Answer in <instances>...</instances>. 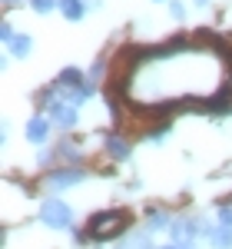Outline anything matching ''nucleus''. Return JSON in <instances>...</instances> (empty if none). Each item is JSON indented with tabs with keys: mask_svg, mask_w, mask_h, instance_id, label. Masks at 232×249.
Segmentation results:
<instances>
[{
	"mask_svg": "<svg viewBox=\"0 0 232 249\" xmlns=\"http://www.w3.org/2000/svg\"><path fill=\"white\" fill-rule=\"evenodd\" d=\"M0 37L7 40V43H10V40L17 37V34H14V23H10V20H3V27H0Z\"/></svg>",
	"mask_w": 232,
	"mask_h": 249,
	"instance_id": "nucleus-18",
	"label": "nucleus"
},
{
	"mask_svg": "<svg viewBox=\"0 0 232 249\" xmlns=\"http://www.w3.org/2000/svg\"><path fill=\"white\" fill-rule=\"evenodd\" d=\"M7 47H10V57L23 60V57H30V50H33V37H30V34H17Z\"/></svg>",
	"mask_w": 232,
	"mask_h": 249,
	"instance_id": "nucleus-8",
	"label": "nucleus"
},
{
	"mask_svg": "<svg viewBox=\"0 0 232 249\" xmlns=\"http://www.w3.org/2000/svg\"><path fill=\"white\" fill-rule=\"evenodd\" d=\"M196 7H209V0H196Z\"/></svg>",
	"mask_w": 232,
	"mask_h": 249,
	"instance_id": "nucleus-19",
	"label": "nucleus"
},
{
	"mask_svg": "<svg viewBox=\"0 0 232 249\" xmlns=\"http://www.w3.org/2000/svg\"><path fill=\"white\" fill-rule=\"evenodd\" d=\"M50 130H53V120H50V116H33V120L27 123V130H23V136H27L30 143H37V146H43V143L50 140Z\"/></svg>",
	"mask_w": 232,
	"mask_h": 249,
	"instance_id": "nucleus-6",
	"label": "nucleus"
},
{
	"mask_svg": "<svg viewBox=\"0 0 232 249\" xmlns=\"http://www.w3.org/2000/svg\"><path fill=\"white\" fill-rule=\"evenodd\" d=\"M60 156H63L66 163H73V160H80V150H77V146H70V143H63V146H60Z\"/></svg>",
	"mask_w": 232,
	"mask_h": 249,
	"instance_id": "nucleus-14",
	"label": "nucleus"
},
{
	"mask_svg": "<svg viewBox=\"0 0 232 249\" xmlns=\"http://www.w3.org/2000/svg\"><path fill=\"white\" fill-rule=\"evenodd\" d=\"M83 179H86V173H83V170H73V166H63V170L47 173L43 186H47L50 193H63V190H70V186H80Z\"/></svg>",
	"mask_w": 232,
	"mask_h": 249,
	"instance_id": "nucleus-4",
	"label": "nucleus"
},
{
	"mask_svg": "<svg viewBox=\"0 0 232 249\" xmlns=\"http://www.w3.org/2000/svg\"><path fill=\"white\" fill-rule=\"evenodd\" d=\"M60 10H63V17L66 20H83V14H86V7H83V0H60Z\"/></svg>",
	"mask_w": 232,
	"mask_h": 249,
	"instance_id": "nucleus-10",
	"label": "nucleus"
},
{
	"mask_svg": "<svg viewBox=\"0 0 232 249\" xmlns=\"http://www.w3.org/2000/svg\"><path fill=\"white\" fill-rule=\"evenodd\" d=\"M202 236L209 239V246L213 249H232V226H206L202 230Z\"/></svg>",
	"mask_w": 232,
	"mask_h": 249,
	"instance_id": "nucleus-7",
	"label": "nucleus"
},
{
	"mask_svg": "<svg viewBox=\"0 0 232 249\" xmlns=\"http://www.w3.org/2000/svg\"><path fill=\"white\" fill-rule=\"evenodd\" d=\"M169 236H173L176 246H189L196 236H199V223L193 216H182V219H173L169 223Z\"/></svg>",
	"mask_w": 232,
	"mask_h": 249,
	"instance_id": "nucleus-5",
	"label": "nucleus"
},
{
	"mask_svg": "<svg viewBox=\"0 0 232 249\" xmlns=\"http://www.w3.org/2000/svg\"><path fill=\"white\" fill-rule=\"evenodd\" d=\"M47 116L53 120V126H57V130H73V126L80 123L77 103H70V100H53V103L47 107Z\"/></svg>",
	"mask_w": 232,
	"mask_h": 249,
	"instance_id": "nucleus-3",
	"label": "nucleus"
},
{
	"mask_svg": "<svg viewBox=\"0 0 232 249\" xmlns=\"http://www.w3.org/2000/svg\"><path fill=\"white\" fill-rule=\"evenodd\" d=\"M163 249H189V246H176V243H173V246H163Z\"/></svg>",
	"mask_w": 232,
	"mask_h": 249,
	"instance_id": "nucleus-20",
	"label": "nucleus"
},
{
	"mask_svg": "<svg viewBox=\"0 0 232 249\" xmlns=\"http://www.w3.org/2000/svg\"><path fill=\"white\" fill-rule=\"evenodd\" d=\"M219 223L222 226H232V206H219Z\"/></svg>",
	"mask_w": 232,
	"mask_h": 249,
	"instance_id": "nucleus-17",
	"label": "nucleus"
},
{
	"mask_svg": "<svg viewBox=\"0 0 232 249\" xmlns=\"http://www.w3.org/2000/svg\"><path fill=\"white\" fill-rule=\"evenodd\" d=\"M14 3H17V0H3V7H14Z\"/></svg>",
	"mask_w": 232,
	"mask_h": 249,
	"instance_id": "nucleus-21",
	"label": "nucleus"
},
{
	"mask_svg": "<svg viewBox=\"0 0 232 249\" xmlns=\"http://www.w3.org/2000/svg\"><path fill=\"white\" fill-rule=\"evenodd\" d=\"M30 7L37 10L40 17H47V14H50L53 7H60V0H30Z\"/></svg>",
	"mask_w": 232,
	"mask_h": 249,
	"instance_id": "nucleus-13",
	"label": "nucleus"
},
{
	"mask_svg": "<svg viewBox=\"0 0 232 249\" xmlns=\"http://www.w3.org/2000/svg\"><path fill=\"white\" fill-rule=\"evenodd\" d=\"M169 14H173L176 20L186 17V3H179V0H169Z\"/></svg>",
	"mask_w": 232,
	"mask_h": 249,
	"instance_id": "nucleus-15",
	"label": "nucleus"
},
{
	"mask_svg": "<svg viewBox=\"0 0 232 249\" xmlns=\"http://www.w3.org/2000/svg\"><path fill=\"white\" fill-rule=\"evenodd\" d=\"M40 219L50 226V230H66L73 223V210L63 203V199H43L40 203Z\"/></svg>",
	"mask_w": 232,
	"mask_h": 249,
	"instance_id": "nucleus-2",
	"label": "nucleus"
},
{
	"mask_svg": "<svg viewBox=\"0 0 232 249\" xmlns=\"http://www.w3.org/2000/svg\"><path fill=\"white\" fill-rule=\"evenodd\" d=\"M146 223H149V230H163V226H169V216L159 210H146Z\"/></svg>",
	"mask_w": 232,
	"mask_h": 249,
	"instance_id": "nucleus-12",
	"label": "nucleus"
},
{
	"mask_svg": "<svg viewBox=\"0 0 232 249\" xmlns=\"http://www.w3.org/2000/svg\"><path fill=\"white\" fill-rule=\"evenodd\" d=\"M119 249H153V243H149V236H146V232H136V236H130Z\"/></svg>",
	"mask_w": 232,
	"mask_h": 249,
	"instance_id": "nucleus-11",
	"label": "nucleus"
},
{
	"mask_svg": "<svg viewBox=\"0 0 232 249\" xmlns=\"http://www.w3.org/2000/svg\"><path fill=\"white\" fill-rule=\"evenodd\" d=\"M103 150L113 156V160H126V156H130V143H126L123 136H106V140H103Z\"/></svg>",
	"mask_w": 232,
	"mask_h": 249,
	"instance_id": "nucleus-9",
	"label": "nucleus"
},
{
	"mask_svg": "<svg viewBox=\"0 0 232 249\" xmlns=\"http://www.w3.org/2000/svg\"><path fill=\"white\" fill-rule=\"evenodd\" d=\"M103 70H106V63H103V60H97V63H93V70H90V83H97V80L103 77Z\"/></svg>",
	"mask_w": 232,
	"mask_h": 249,
	"instance_id": "nucleus-16",
	"label": "nucleus"
},
{
	"mask_svg": "<svg viewBox=\"0 0 232 249\" xmlns=\"http://www.w3.org/2000/svg\"><path fill=\"white\" fill-rule=\"evenodd\" d=\"M126 226H130V213L126 210H103L90 219V230L86 232H90L93 239H113V236H119Z\"/></svg>",
	"mask_w": 232,
	"mask_h": 249,
	"instance_id": "nucleus-1",
	"label": "nucleus"
}]
</instances>
